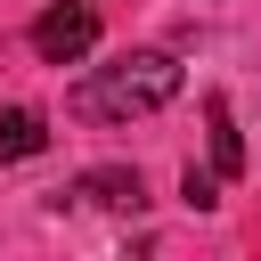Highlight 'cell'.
<instances>
[{
  "instance_id": "cell-6",
  "label": "cell",
  "mask_w": 261,
  "mask_h": 261,
  "mask_svg": "<svg viewBox=\"0 0 261 261\" xmlns=\"http://www.w3.org/2000/svg\"><path fill=\"white\" fill-rule=\"evenodd\" d=\"M179 196H188V212H212V204H220V179L188 163V171H179Z\"/></svg>"
},
{
  "instance_id": "cell-5",
  "label": "cell",
  "mask_w": 261,
  "mask_h": 261,
  "mask_svg": "<svg viewBox=\"0 0 261 261\" xmlns=\"http://www.w3.org/2000/svg\"><path fill=\"white\" fill-rule=\"evenodd\" d=\"M204 114H212V163H220V179H237V171H245V139H237V114H228V98H212Z\"/></svg>"
},
{
  "instance_id": "cell-2",
  "label": "cell",
  "mask_w": 261,
  "mask_h": 261,
  "mask_svg": "<svg viewBox=\"0 0 261 261\" xmlns=\"http://www.w3.org/2000/svg\"><path fill=\"white\" fill-rule=\"evenodd\" d=\"M90 49H98V16H90V0H57V8L33 16V57H41V65H82Z\"/></svg>"
},
{
  "instance_id": "cell-4",
  "label": "cell",
  "mask_w": 261,
  "mask_h": 261,
  "mask_svg": "<svg viewBox=\"0 0 261 261\" xmlns=\"http://www.w3.org/2000/svg\"><path fill=\"white\" fill-rule=\"evenodd\" d=\"M41 147H49V114L8 106V114H0V163H24V155H41Z\"/></svg>"
},
{
  "instance_id": "cell-1",
  "label": "cell",
  "mask_w": 261,
  "mask_h": 261,
  "mask_svg": "<svg viewBox=\"0 0 261 261\" xmlns=\"http://www.w3.org/2000/svg\"><path fill=\"white\" fill-rule=\"evenodd\" d=\"M171 98H179V57H171V49H130V57L82 73L73 114H90V122H130V114H155V106H171Z\"/></svg>"
},
{
  "instance_id": "cell-3",
  "label": "cell",
  "mask_w": 261,
  "mask_h": 261,
  "mask_svg": "<svg viewBox=\"0 0 261 261\" xmlns=\"http://www.w3.org/2000/svg\"><path fill=\"white\" fill-rule=\"evenodd\" d=\"M73 196H90V204H106V212H139V204H147L139 171H122V163H106V171H82V179H73Z\"/></svg>"
}]
</instances>
